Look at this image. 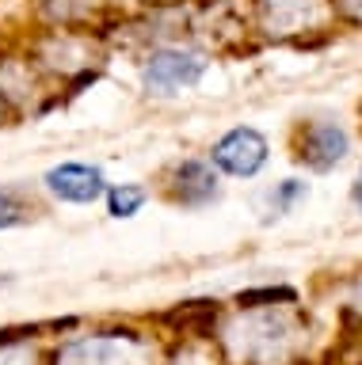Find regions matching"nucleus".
Masks as SVG:
<instances>
[{
  "mask_svg": "<svg viewBox=\"0 0 362 365\" xmlns=\"http://www.w3.org/2000/svg\"><path fill=\"white\" fill-rule=\"evenodd\" d=\"M24 50L61 96V103L96 84L111 61V46L96 27H39L31 38H24Z\"/></svg>",
  "mask_w": 362,
  "mask_h": 365,
  "instance_id": "obj_1",
  "label": "nucleus"
},
{
  "mask_svg": "<svg viewBox=\"0 0 362 365\" xmlns=\"http://www.w3.org/2000/svg\"><path fill=\"white\" fill-rule=\"evenodd\" d=\"M153 202V187L141 179H122L111 182L104 194V210L111 221H134L138 213H145V205Z\"/></svg>",
  "mask_w": 362,
  "mask_h": 365,
  "instance_id": "obj_14",
  "label": "nucleus"
},
{
  "mask_svg": "<svg viewBox=\"0 0 362 365\" xmlns=\"http://www.w3.org/2000/svg\"><path fill=\"white\" fill-rule=\"evenodd\" d=\"M46 213V198L27 182H0V232H12Z\"/></svg>",
  "mask_w": 362,
  "mask_h": 365,
  "instance_id": "obj_11",
  "label": "nucleus"
},
{
  "mask_svg": "<svg viewBox=\"0 0 362 365\" xmlns=\"http://www.w3.org/2000/svg\"><path fill=\"white\" fill-rule=\"evenodd\" d=\"M351 205H355V210L362 213V171H358V179L351 182Z\"/></svg>",
  "mask_w": 362,
  "mask_h": 365,
  "instance_id": "obj_18",
  "label": "nucleus"
},
{
  "mask_svg": "<svg viewBox=\"0 0 362 365\" xmlns=\"http://www.w3.org/2000/svg\"><path fill=\"white\" fill-rule=\"evenodd\" d=\"M156 194L176 210L198 213L221 202V175L206 156H176L168 160L161 179H156Z\"/></svg>",
  "mask_w": 362,
  "mask_h": 365,
  "instance_id": "obj_7",
  "label": "nucleus"
},
{
  "mask_svg": "<svg viewBox=\"0 0 362 365\" xmlns=\"http://www.w3.org/2000/svg\"><path fill=\"white\" fill-rule=\"evenodd\" d=\"M39 27H96L99 4L96 0H31Z\"/></svg>",
  "mask_w": 362,
  "mask_h": 365,
  "instance_id": "obj_12",
  "label": "nucleus"
},
{
  "mask_svg": "<svg viewBox=\"0 0 362 365\" xmlns=\"http://www.w3.org/2000/svg\"><path fill=\"white\" fill-rule=\"evenodd\" d=\"M0 103L8 107L12 122L24 118H42V114L58 110L61 96L50 88V80L35 68L24 42L0 46Z\"/></svg>",
  "mask_w": 362,
  "mask_h": 365,
  "instance_id": "obj_5",
  "label": "nucleus"
},
{
  "mask_svg": "<svg viewBox=\"0 0 362 365\" xmlns=\"http://www.w3.org/2000/svg\"><path fill=\"white\" fill-rule=\"evenodd\" d=\"M252 19L271 42H305L336 23V0H252Z\"/></svg>",
  "mask_w": 362,
  "mask_h": 365,
  "instance_id": "obj_6",
  "label": "nucleus"
},
{
  "mask_svg": "<svg viewBox=\"0 0 362 365\" xmlns=\"http://www.w3.org/2000/svg\"><path fill=\"white\" fill-rule=\"evenodd\" d=\"M12 282H16V274H0V289H8Z\"/></svg>",
  "mask_w": 362,
  "mask_h": 365,
  "instance_id": "obj_20",
  "label": "nucleus"
},
{
  "mask_svg": "<svg viewBox=\"0 0 362 365\" xmlns=\"http://www.w3.org/2000/svg\"><path fill=\"white\" fill-rule=\"evenodd\" d=\"M336 16H343L347 23L362 27V0H336Z\"/></svg>",
  "mask_w": 362,
  "mask_h": 365,
  "instance_id": "obj_17",
  "label": "nucleus"
},
{
  "mask_svg": "<svg viewBox=\"0 0 362 365\" xmlns=\"http://www.w3.org/2000/svg\"><path fill=\"white\" fill-rule=\"evenodd\" d=\"M358 114H362V103H358Z\"/></svg>",
  "mask_w": 362,
  "mask_h": 365,
  "instance_id": "obj_21",
  "label": "nucleus"
},
{
  "mask_svg": "<svg viewBox=\"0 0 362 365\" xmlns=\"http://www.w3.org/2000/svg\"><path fill=\"white\" fill-rule=\"evenodd\" d=\"M46 365H164V350L153 331L119 327H81L50 342Z\"/></svg>",
  "mask_w": 362,
  "mask_h": 365,
  "instance_id": "obj_2",
  "label": "nucleus"
},
{
  "mask_svg": "<svg viewBox=\"0 0 362 365\" xmlns=\"http://www.w3.org/2000/svg\"><path fill=\"white\" fill-rule=\"evenodd\" d=\"M4 125H12V114H8V107L0 103V130H4Z\"/></svg>",
  "mask_w": 362,
  "mask_h": 365,
  "instance_id": "obj_19",
  "label": "nucleus"
},
{
  "mask_svg": "<svg viewBox=\"0 0 362 365\" xmlns=\"http://www.w3.org/2000/svg\"><path fill=\"white\" fill-rule=\"evenodd\" d=\"M50 342L39 327L24 331H0V365H46Z\"/></svg>",
  "mask_w": 362,
  "mask_h": 365,
  "instance_id": "obj_13",
  "label": "nucleus"
},
{
  "mask_svg": "<svg viewBox=\"0 0 362 365\" xmlns=\"http://www.w3.org/2000/svg\"><path fill=\"white\" fill-rule=\"evenodd\" d=\"M206 160L221 179H256L271 160V141L256 125H233L206 148Z\"/></svg>",
  "mask_w": 362,
  "mask_h": 365,
  "instance_id": "obj_10",
  "label": "nucleus"
},
{
  "mask_svg": "<svg viewBox=\"0 0 362 365\" xmlns=\"http://www.w3.org/2000/svg\"><path fill=\"white\" fill-rule=\"evenodd\" d=\"M213 53L198 42H156L138 53V88L145 99H179L206 80Z\"/></svg>",
  "mask_w": 362,
  "mask_h": 365,
  "instance_id": "obj_4",
  "label": "nucleus"
},
{
  "mask_svg": "<svg viewBox=\"0 0 362 365\" xmlns=\"http://www.w3.org/2000/svg\"><path fill=\"white\" fill-rule=\"evenodd\" d=\"M298 289L290 285H259V289H241L236 293V308H271V304H293Z\"/></svg>",
  "mask_w": 362,
  "mask_h": 365,
  "instance_id": "obj_16",
  "label": "nucleus"
},
{
  "mask_svg": "<svg viewBox=\"0 0 362 365\" xmlns=\"http://www.w3.org/2000/svg\"><path fill=\"white\" fill-rule=\"evenodd\" d=\"M111 187L107 171L92 164V160H58L39 175V190L42 198L54 205H73V210H88L99 205Z\"/></svg>",
  "mask_w": 362,
  "mask_h": 365,
  "instance_id": "obj_8",
  "label": "nucleus"
},
{
  "mask_svg": "<svg viewBox=\"0 0 362 365\" xmlns=\"http://www.w3.org/2000/svg\"><path fill=\"white\" fill-rule=\"evenodd\" d=\"M221 342L248 365H286L298 354L301 327L293 324L290 304L236 308V316L221 327Z\"/></svg>",
  "mask_w": 362,
  "mask_h": 365,
  "instance_id": "obj_3",
  "label": "nucleus"
},
{
  "mask_svg": "<svg viewBox=\"0 0 362 365\" xmlns=\"http://www.w3.org/2000/svg\"><path fill=\"white\" fill-rule=\"evenodd\" d=\"M290 148H293V160L305 171L328 175V171H336L351 156V133L336 118H305L293 125Z\"/></svg>",
  "mask_w": 362,
  "mask_h": 365,
  "instance_id": "obj_9",
  "label": "nucleus"
},
{
  "mask_svg": "<svg viewBox=\"0 0 362 365\" xmlns=\"http://www.w3.org/2000/svg\"><path fill=\"white\" fill-rule=\"evenodd\" d=\"M305 198H309V182L305 179H278L275 187L259 194V213H263V221H278V217L298 210Z\"/></svg>",
  "mask_w": 362,
  "mask_h": 365,
  "instance_id": "obj_15",
  "label": "nucleus"
}]
</instances>
